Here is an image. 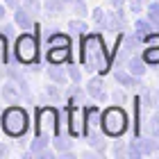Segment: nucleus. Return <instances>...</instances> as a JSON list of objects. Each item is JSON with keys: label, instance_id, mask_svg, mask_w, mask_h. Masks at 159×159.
<instances>
[{"label": "nucleus", "instance_id": "obj_26", "mask_svg": "<svg viewBox=\"0 0 159 159\" xmlns=\"http://www.w3.org/2000/svg\"><path fill=\"white\" fill-rule=\"evenodd\" d=\"M148 20L152 25H159V2H152L148 7Z\"/></svg>", "mask_w": 159, "mask_h": 159}, {"label": "nucleus", "instance_id": "obj_31", "mask_svg": "<svg viewBox=\"0 0 159 159\" xmlns=\"http://www.w3.org/2000/svg\"><path fill=\"white\" fill-rule=\"evenodd\" d=\"M68 75H70V80H73L75 84H80V80H82V73L77 70V66H73V64H68Z\"/></svg>", "mask_w": 159, "mask_h": 159}, {"label": "nucleus", "instance_id": "obj_32", "mask_svg": "<svg viewBox=\"0 0 159 159\" xmlns=\"http://www.w3.org/2000/svg\"><path fill=\"white\" fill-rule=\"evenodd\" d=\"M129 9H132V14H139L141 11V0H129Z\"/></svg>", "mask_w": 159, "mask_h": 159}, {"label": "nucleus", "instance_id": "obj_16", "mask_svg": "<svg viewBox=\"0 0 159 159\" xmlns=\"http://www.w3.org/2000/svg\"><path fill=\"white\" fill-rule=\"evenodd\" d=\"M125 64H127V70H129L132 75H136V77H141L143 73H146V59H143V57L132 55Z\"/></svg>", "mask_w": 159, "mask_h": 159}, {"label": "nucleus", "instance_id": "obj_29", "mask_svg": "<svg viewBox=\"0 0 159 159\" xmlns=\"http://www.w3.org/2000/svg\"><path fill=\"white\" fill-rule=\"evenodd\" d=\"M91 16H93V20H96V23H98L100 27H105V20H107V14H105L102 9H100V7H98V9H96V11H93V14H91Z\"/></svg>", "mask_w": 159, "mask_h": 159}, {"label": "nucleus", "instance_id": "obj_10", "mask_svg": "<svg viewBox=\"0 0 159 159\" xmlns=\"http://www.w3.org/2000/svg\"><path fill=\"white\" fill-rule=\"evenodd\" d=\"M32 16H34V14L30 9H25L23 5L14 9V23H16L23 32H27V30H32V27H34V18Z\"/></svg>", "mask_w": 159, "mask_h": 159}, {"label": "nucleus", "instance_id": "obj_20", "mask_svg": "<svg viewBox=\"0 0 159 159\" xmlns=\"http://www.w3.org/2000/svg\"><path fill=\"white\" fill-rule=\"evenodd\" d=\"M134 30H136V34H139L141 39H146L148 34H152V23H150V20H136Z\"/></svg>", "mask_w": 159, "mask_h": 159}, {"label": "nucleus", "instance_id": "obj_2", "mask_svg": "<svg viewBox=\"0 0 159 159\" xmlns=\"http://www.w3.org/2000/svg\"><path fill=\"white\" fill-rule=\"evenodd\" d=\"M27 125H30V120H27V114H25L23 107L11 105L9 109H5V114H2V129H5V134L18 139V136H23L27 132Z\"/></svg>", "mask_w": 159, "mask_h": 159}, {"label": "nucleus", "instance_id": "obj_9", "mask_svg": "<svg viewBox=\"0 0 159 159\" xmlns=\"http://www.w3.org/2000/svg\"><path fill=\"white\" fill-rule=\"evenodd\" d=\"M105 27L109 32H120L127 27V18H125V11L120 9V7H116V11L107 14V20H105Z\"/></svg>", "mask_w": 159, "mask_h": 159}, {"label": "nucleus", "instance_id": "obj_4", "mask_svg": "<svg viewBox=\"0 0 159 159\" xmlns=\"http://www.w3.org/2000/svg\"><path fill=\"white\" fill-rule=\"evenodd\" d=\"M14 52H16V59L20 64H37L39 61V37L30 34V32H23L16 39Z\"/></svg>", "mask_w": 159, "mask_h": 159}, {"label": "nucleus", "instance_id": "obj_28", "mask_svg": "<svg viewBox=\"0 0 159 159\" xmlns=\"http://www.w3.org/2000/svg\"><path fill=\"white\" fill-rule=\"evenodd\" d=\"M23 7H25V9H30L32 14H39L41 11V2H39V0H23Z\"/></svg>", "mask_w": 159, "mask_h": 159}, {"label": "nucleus", "instance_id": "obj_6", "mask_svg": "<svg viewBox=\"0 0 159 159\" xmlns=\"http://www.w3.org/2000/svg\"><path fill=\"white\" fill-rule=\"evenodd\" d=\"M141 41H143V39H141L136 32H132V34H125V37L120 39V46H118V50H120V52H118V57H116V61H118V64L127 61L129 57H132V55L136 52V48L141 46Z\"/></svg>", "mask_w": 159, "mask_h": 159}, {"label": "nucleus", "instance_id": "obj_13", "mask_svg": "<svg viewBox=\"0 0 159 159\" xmlns=\"http://www.w3.org/2000/svg\"><path fill=\"white\" fill-rule=\"evenodd\" d=\"M48 61H50V64L70 61V46H55V48H48Z\"/></svg>", "mask_w": 159, "mask_h": 159}, {"label": "nucleus", "instance_id": "obj_19", "mask_svg": "<svg viewBox=\"0 0 159 159\" xmlns=\"http://www.w3.org/2000/svg\"><path fill=\"white\" fill-rule=\"evenodd\" d=\"M146 64H159V43H148V50H143Z\"/></svg>", "mask_w": 159, "mask_h": 159}, {"label": "nucleus", "instance_id": "obj_24", "mask_svg": "<svg viewBox=\"0 0 159 159\" xmlns=\"http://www.w3.org/2000/svg\"><path fill=\"white\" fill-rule=\"evenodd\" d=\"M7 64V34H2V30H0V70L5 68Z\"/></svg>", "mask_w": 159, "mask_h": 159}, {"label": "nucleus", "instance_id": "obj_23", "mask_svg": "<svg viewBox=\"0 0 159 159\" xmlns=\"http://www.w3.org/2000/svg\"><path fill=\"white\" fill-rule=\"evenodd\" d=\"M48 143H50V139H43V136H34V141H32V152H34V155H41L43 150L48 148Z\"/></svg>", "mask_w": 159, "mask_h": 159}, {"label": "nucleus", "instance_id": "obj_17", "mask_svg": "<svg viewBox=\"0 0 159 159\" xmlns=\"http://www.w3.org/2000/svg\"><path fill=\"white\" fill-rule=\"evenodd\" d=\"M52 143H55V150L59 155H66L68 150H70V146H73V141H70V134H64V132H59L52 139Z\"/></svg>", "mask_w": 159, "mask_h": 159}, {"label": "nucleus", "instance_id": "obj_7", "mask_svg": "<svg viewBox=\"0 0 159 159\" xmlns=\"http://www.w3.org/2000/svg\"><path fill=\"white\" fill-rule=\"evenodd\" d=\"M64 116H66V127L70 136H80L82 134V120H80V109L75 105H68L64 109Z\"/></svg>", "mask_w": 159, "mask_h": 159}, {"label": "nucleus", "instance_id": "obj_36", "mask_svg": "<svg viewBox=\"0 0 159 159\" xmlns=\"http://www.w3.org/2000/svg\"><path fill=\"white\" fill-rule=\"evenodd\" d=\"M125 2H127V0H111V5H114V7H123Z\"/></svg>", "mask_w": 159, "mask_h": 159}, {"label": "nucleus", "instance_id": "obj_18", "mask_svg": "<svg viewBox=\"0 0 159 159\" xmlns=\"http://www.w3.org/2000/svg\"><path fill=\"white\" fill-rule=\"evenodd\" d=\"M86 139H89V146L96 150L98 155H102L105 150H107V141H105V136L100 134V132H91V134H86Z\"/></svg>", "mask_w": 159, "mask_h": 159}, {"label": "nucleus", "instance_id": "obj_5", "mask_svg": "<svg viewBox=\"0 0 159 159\" xmlns=\"http://www.w3.org/2000/svg\"><path fill=\"white\" fill-rule=\"evenodd\" d=\"M127 129V114L120 107H109L102 111V132L107 136H120Z\"/></svg>", "mask_w": 159, "mask_h": 159}, {"label": "nucleus", "instance_id": "obj_21", "mask_svg": "<svg viewBox=\"0 0 159 159\" xmlns=\"http://www.w3.org/2000/svg\"><path fill=\"white\" fill-rule=\"evenodd\" d=\"M55 46H70V39L66 34H50L48 37V48H55Z\"/></svg>", "mask_w": 159, "mask_h": 159}, {"label": "nucleus", "instance_id": "obj_33", "mask_svg": "<svg viewBox=\"0 0 159 159\" xmlns=\"http://www.w3.org/2000/svg\"><path fill=\"white\" fill-rule=\"evenodd\" d=\"M114 102H116V105H123V102H125V93H123V91H116V93H114Z\"/></svg>", "mask_w": 159, "mask_h": 159}, {"label": "nucleus", "instance_id": "obj_27", "mask_svg": "<svg viewBox=\"0 0 159 159\" xmlns=\"http://www.w3.org/2000/svg\"><path fill=\"white\" fill-rule=\"evenodd\" d=\"M73 11L77 14V18L86 16V2L84 0H73Z\"/></svg>", "mask_w": 159, "mask_h": 159}, {"label": "nucleus", "instance_id": "obj_39", "mask_svg": "<svg viewBox=\"0 0 159 159\" xmlns=\"http://www.w3.org/2000/svg\"><path fill=\"white\" fill-rule=\"evenodd\" d=\"M64 2H73V0H64Z\"/></svg>", "mask_w": 159, "mask_h": 159}, {"label": "nucleus", "instance_id": "obj_15", "mask_svg": "<svg viewBox=\"0 0 159 159\" xmlns=\"http://www.w3.org/2000/svg\"><path fill=\"white\" fill-rule=\"evenodd\" d=\"M114 80H116L120 86H141V84H139V77L132 75L129 70H123V68L114 70Z\"/></svg>", "mask_w": 159, "mask_h": 159}, {"label": "nucleus", "instance_id": "obj_35", "mask_svg": "<svg viewBox=\"0 0 159 159\" xmlns=\"http://www.w3.org/2000/svg\"><path fill=\"white\" fill-rule=\"evenodd\" d=\"M20 2H23V0H5V5H7V7H11V9L20 7Z\"/></svg>", "mask_w": 159, "mask_h": 159}, {"label": "nucleus", "instance_id": "obj_30", "mask_svg": "<svg viewBox=\"0 0 159 159\" xmlns=\"http://www.w3.org/2000/svg\"><path fill=\"white\" fill-rule=\"evenodd\" d=\"M141 100L146 102V107H157V105H155V96H152V93H150L148 89H143V93H141Z\"/></svg>", "mask_w": 159, "mask_h": 159}, {"label": "nucleus", "instance_id": "obj_1", "mask_svg": "<svg viewBox=\"0 0 159 159\" xmlns=\"http://www.w3.org/2000/svg\"><path fill=\"white\" fill-rule=\"evenodd\" d=\"M82 61L89 70H98V73H107L111 66V57L102 46V39L91 34L82 41Z\"/></svg>", "mask_w": 159, "mask_h": 159}, {"label": "nucleus", "instance_id": "obj_11", "mask_svg": "<svg viewBox=\"0 0 159 159\" xmlns=\"http://www.w3.org/2000/svg\"><path fill=\"white\" fill-rule=\"evenodd\" d=\"M23 96H27V93L23 91V86H20V84L7 82L2 86V100H5V102H9V105H18Z\"/></svg>", "mask_w": 159, "mask_h": 159}, {"label": "nucleus", "instance_id": "obj_3", "mask_svg": "<svg viewBox=\"0 0 159 159\" xmlns=\"http://www.w3.org/2000/svg\"><path fill=\"white\" fill-rule=\"evenodd\" d=\"M59 111L55 107H39L37 109V136L52 141L59 134Z\"/></svg>", "mask_w": 159, "mask_h": 159}, {"label": "nucleus", "instance_id": "obj_12", "mask_svg": "<svg viewBox=\"0 0 159 159\" xmlns=\"http://www.w3.org/2000/svg\"><path fill=\"white\" fill-rule=\"evenodd\" d=\"M86 93H89L91 98H96V102H105V100H107L105 82H102L100 77H93V80H89V84H86Z\"/></svg>", "mask_w": 159, "mask_h": 159}, {"label": "nucleus", "instance_id": "obj_25", "mask_svg": "<svg viewBox=\"0 0 159 159\" xmlns=\"http://www.w3.org/2000/svg\"><path fill=\"white\" fill-rule=\"evenodd\" d=\"M148 134L159 139V114H152V116L148 118Z\"/></svg>", "mask_w": 159, "mask_h": 159}, {"label": "nucleus", "instance_id": "obj_8", "mask_svg": "<svg viewBox=\"0 0 159 159\" xmlns=\"http://www.w3.org/2000/svg\"><path fill=\"white\" fill-rule=\"evenodd\" d=\"M98 127H102V114L98 107H86L84 109V129L86 134L98 132Z\"/></svg>", "mask_w": 159, "mask_h": 159}, {"label": "nucleus", "instance_id": "obj_38", "mask_svg": "<svg viewBox=\"0 0 159 159\" xmlns=\"http://www.w3.org/2000/svg\"><path fill=\"white\" fill-rule=\"evenodd\" d=\"M2 155H7V146H5V143H0V157H2Z\"/></svg>", "mask_w": 159, "mask_h": 159}, {"label": "nucleus", "instance_id": "obj_37", "mask_svg": "<svg viewBox=\"0 0 159 159\" xmlns=\"http://www.w3.org/2000/svg\"><path fill=\"white\" fill-rule=\"evenodd\" d=\"M5 7H7V5H0V20H5V14H7Z\"/></svg>", "mask_w": 159, "mask_h": 159}, {"label": "nucleus", "instance_id": "obj_40", "mask_svg": "<svg viewBox=\"0 0 159 159\" xmlns=\"http://www.w3.org/2000/svg\"><path fill=\"white\" fill-rule=\"evenodd\" d=\"M0 77H2V70H0Z\"/></svg>", "mask_w": 159, "mask_h": 159}, {"label": "nucleus", "instance_id": "obj_22", "mask_svg": "<svg viewBox=\"0 0 159 159\" xmlns=\"http://www.w3.org/2000/svg\"><path fill=\"white\" fill-rule=\"evenodd\" d=\"M68 30L73 32V34H77V37H84V34L89 32V27H86L84 20L77 18V20H70V23H68Z\"/></svg>", "mask_w": 159, "mask_h": 159}, {"label": "nucleus", "instance_id": "obj_34", "mask_svg": "<svg viewBox=\"0 0 159 159\" xmlns=\"http://www.w3.org/2000/svg\"><path fill=\"white\" fill-rule=\"evenodd\" d=\"M48 96L52 100H57V98H59V89H57V86H48Z\"/></svg>", "mask_w": 159, "mask_h": 159}, {"label": "nucleus", "instance_id": "obj_14", "mask_svg": "<svg viewBox=\"0 0 159 159\" xmlns=\"http://www.w3.org/2000/svg\"><path fill=\"white\" fill-rule=\"evenodd\" d=\"M48 77L52 80L55 84H59V86H64V84L70 80L68 68H61L59 64H50V66H48Z\"/></svg>", "mask_w": 159, "mask_h": 159}]
</instances>
